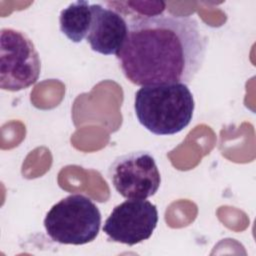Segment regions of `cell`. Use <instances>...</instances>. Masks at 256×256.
Wrapping results in <instances>:
<instances>
[{
  "mask_svg": "<svg viewBox=\"0 0 256 256\" xmlns=\"http://www.w3.org/2000/svg\"><path fill=\"white\" fill-rule=\"evenodd\" d=\"M116 55L124 76L138 86L189 84L201 69L207 38L190 16L159 15L128 23Z\"/></svg>",
  "mask_w": 256,
  "mask_h": 256,
  "instance_id": "1",
  "label": "cell"
},
{
  "mask_svg": "<svg viewBox=\"0 0 256 256\" xmlns=\"http://www.w3.org/2000/svg\"><path fill=\"white\" fill-rule=\"evenodd\" d=\"M195 108L193 94L184 83L142 86L134 100L140 124L155 135H173L186 128Z\"/></svg>",
  "mask_w": 256,
  "mask_h": 256,
  "instance_id": "2",
  "label": "cell"
},
{
  "mask_svg": "<svg viewBox=\"0 0 256 256\" xmlns=\"http://www.w3.org/2000/svg\"><path fill=\"white\" fill-rule=\"evenodd\" d=\"M101 213L94 202L71 194L54 204L47 212L44 227L47 235L60 244L84 245L98 236Z\"/></svg>",
  "mask_w": 256,
  "mask_h": 256,
  "instance_id": "3",
  "label": "cell"
},
{
  "mask_svg": "<svg viewBox=\"0 0 256 256\" xmlns=\"http://www.w3.org/2000/svg\"><path fill=\"white\" fill-rule=\"evenodd\" d=\"M41 61L31 39L22 31L3 28L0 32V87L20 91L36 83Z\"/></svg>",
  "mask_w": 256,
  "mask_h": 256,
  "instance_id": "4",
  "label": "cell"
},
{
  "mask_svg": "<svg viewBox=\"0 0 256 256\" xmlns=\"http://www.w3.org/2000/svg\"><path fill=\"white\" fill-rule=\"evenodd\" d=\"M108 173L115 190L126 199L152 197L161 184L155 159L147 151H134L117 157Z\"/></svg>",
  "mask_w": 256,
  "mask_h": 256,
  "instance_id": "5",
  "label": "cell"
},
{
  "mask_svg": "<svg viewBox=\"0 0 256 256\" xmlns=\"http://www.w3.org/2000/svg\"><path fill=\"white\" fill-rule=\"evenodd\" d=\"M157 223L155 204L146 199H127L113 208L104 223L103 232L110 241L133 246L149 239Z\"/></svg>",
  "mask_w": 256,
  "mask_h": 256,
  "instance_id": "6",
  "label": "cell"
},
{
  "mask_svg": "<svg viewBox=\"0 0 256 256\" xmlns=\"http://www.w3.org/2000/svg\"><path fill=\"white\" fill-rule=\"evenodd\" d=\"M92 24L86 37L91 49L102 55H117L127 35L128 22L112 8L91 4Z\"/></svg>",
  "mask_w": 256,
  "mask_h": 256,
  "instance_id": "7",
  "label": "cell"
},
{
  "mask_svg": "<svg viewBox=\"0 0 256 256\" xmlns=\"http://www.w3.org/2000/svg\"><path fill=\"white\" fill-rule=\"evenodd\" d=\"M92 18V7L88 1L72 2L60 12V31L72 42L80 43L89 33Z\"/></svg>",
  "mask_w": 256,
  "mask_h": 256,
  "instance_id": "8",
  "label": "cell"
},
{
  "mask_svg": "<svg viewBox=\"0 0 256 256\" xmlns=\"http://www.w3.org/2000/svg\"><path fill=\"white\" fill-rule=\"evenodd\" d=\"M115 3L117 5H120L118 2ZM121 3L124 6H127L128 8H125L120 5L119 8H115L114 10L120 13L121 15L125 14L128 11V14L124 16L125 20L126 18L129 19L128 23L138 19L159 16L165 10L166 6L165 3L162 1H125Z\"/></svg>",
  "mask_w": 256,
  "mask_h": 256,
  "instance_id": "9",
  "label": "cell"
}]
</instances>
